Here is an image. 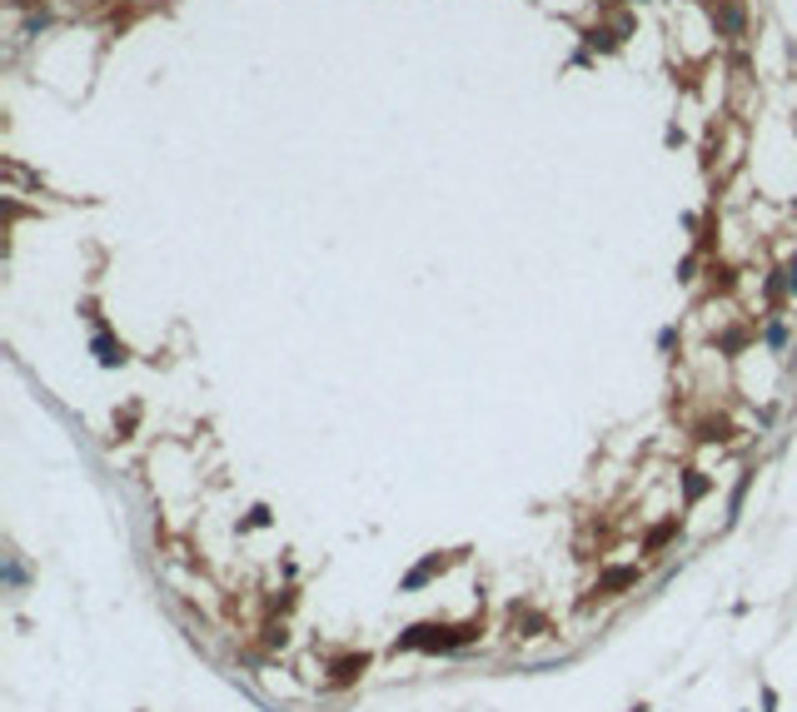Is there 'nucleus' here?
Segmentation results:
<instances>
[{
    "label": "nucleus",
    "mask_w": 797,
    "mask_h": 712,
    "mask_svg": "<svg viewBox=\"0 0 797 712\" xmlns=\"http://www.w3.org/2000/svg\"><path fill=\"white\" fill-rule=\"evenodd\" d=\"M479 638H484L479 618H469V623H409L394 638V652H459V647H474Z\"/></svg>",
    "instance_id": "nucleus-1"
},
{
    "label": "nucleus",
    "mask_w": 797,
    "mask_h": 712,
    "mask_svg": "<svg viewBox=\"0 0 797 712\" xmlns=\"http://www.w3.org/2000/svg\"><path fill=\"white\" fill-rule=\"evenodd\" d=\"M643 583V568L638 563H618V568H603L598 573V583L588 588V598H583V608H598V602H608V598H623V593H633Z\"/></svg>",
    "instance_id": "nucleus-2"
},
{
    "label": "nucleus",
    "mask_w": 797,
    "mask_h": 712,
    "mask_svg": "<svg viewBox=\"0 0 797 712\" xmlns=\"http://www.w3.org/2000/svg\"><path fill=\"white\" fill-rule=\"evenodd\" d=\"M364 673H369V652H339V657H329L324 687H329V692H344V687H354Z\"/></svg>",
    "instance_id": "nucleus-3"
},
{
    "label": "nucleus",
    "mask_w": 797,
    "mask_h": 712,
    "mask_svg": "<svg viewBox=\"0 0 797 712\" xmlns=\"http://www.w3.org/2000/svg\"><path fill=\"white\" fill-rule=\"evenodd\" d=\"M448 573V553H429V558H419L404 578H398V593H424L434 578H443Z\"/></svg>",
    "instance_id": "nucleus-4"
},
{
    "label": "nucleus",
    "mask_w": 797,
    "mask_h": 712,
    "mask_svg": "<svg viewBox=\"0 0 797 712\" xmlns=\"http://www.w3.org/2000/svg\"><path fill=\"white\" fill-rule=\"evenodd\" d=\"M90 354H95V359L105 364V369H120V364H125V344H120L115 334H105V329H100V334L90 339Z\"/></svg>",
    "instance_id": "nucleus-5"
},
{
    "label": "nucleus",
    "mask_w": 797,
    "mask_h": 712,
    "mask_svg": "<svg viewBox=\"0 0 797 712\" xmlns=\"http://www.w3.org/2000/svg\"><path fill=\"white\" fill-rule=\"evenodd\" d=\"M678 478H682V503H688V508H693V503H703L708 493H713V478H708L703 468H682Z\"/></svg>",
    "instance_id": "nucleus-6"
},
{
    "label": "nucleus",
    "mask_w": 797,
    "mask_h": 712,
    "mask_svg": "<svg viewBox=\"0 0 797 712\" xmlns=\"http://www.w3.org/2000/svg\"><path fill=\"white\" fill-rule=\"evenodd\" d=\"M713 20L723 25V35H727V40H737V35H743V6H737V0H713Z\"/></svg>",
    "instance_id": "nucleus-7"
},
{
    "label": "nucleus",
    "mask_w": 797,
    "mask_h": 712,
    "mask_svg": "<svg viewBox=\"0 0 797 712\" xmlns=\"http://www.w3.org/2000/svg\"><path fill=\"white\" fill-rule=\"evenodd\" d=\"M678 528H682L678 518H663L658 528H648V538H643V553H648V558H658V553H663V548H668V543L678 538Z\"/></svg>",
    "instance_id": "nucleus-8"
},
{
    "label": "nucleus",
    "mask_w": 797,
    "mask_h": 712,
    "mask_svg": "<svg viewBox=\"0 0 797 712\" xmlns=\"http://www.w3.org/2000/svg\"><path fill=\"white\" fill-rule=\"evenodd\" d=\"M748 483H753V468H743V478H737V488H732V499H727V523H737V513H743V499H748Z\"/></svg>",
    "instance_id": "nucleus-9"
},
{
    "label": "nucleus",
    "mask_w": 797,
    "mask_h": 712,
    "mask_svg": "<svg viewBox=\"0 0 797 712\" xmlns=\"http://www.w3.org/2000/svg\"><path fill=\"white\" fill-rule=\"evenodd\" d=\"M0 583H6L11 593H20V588H25V568H20V558H15V553L6 558V568H0Z\"/></svg>",
    "instance_id": "nucleus-10"
},
{
    "label": "nucleus",
    "mask_w": 797,
    "mask_h": 712,
    "mask_svg": "<svg viewBox=\"0 0 797 712\" xmlns=\"http://www.w3.org/2000/svg\"><path fill=\"white\" fill-rule=\"evenodd\" d=\"M269 523H274V513H269L264 503H254V508L240 518V533H254V528H269Z\"/></svg>",
    "instance_id": "nucleus-11"
},
{
    "label": "nucleus",
    "mask_w": 797,
    "mask_h": 712,
    "mask_svg": "<svg viewBox=\"0 0 797 712\" xmlns=\"http://www.w3.org/2000/svg\"><path fill=\"white\" fill-rule=\"evenodd\" d=\"M763 339H767V349H772V354H782V349H787V324H782V319H767Z\"/></svg>",
    "instance_id": "nucleus-12"
},
{
    "label": "nucleus",
    "mask_w": 797,
    "mask_h": 712,
    "mask_svg": "<svg viewBox=\"0 0 797 712\" xmlns=\"http://www.w3.org/2000/svg\"><path fill=\"white\" fill-rule=\"evenodd\" d=\"M294 598H299L294 588H279V593L269 598V618H284V613H290V608H294Z\"/></svg>",
    "instance_id": "nucleus-13"
},
{
    "label": "nucleus",
    "mask_w": 797,
    "mask_h": 712,
    "mask_svg": "<svg viewBox=\"0 0 797 712\" xmlns=\"http://www.w3.org/2000/svg\"><path fill=\"white\" fill-rule=\"evenodd\" d=\"M698 438H703V444H723V438H727V423H723V418H708V423L698 428Z\"/></svg>",
    "instance_id": "nucleus-14"
},
{
    "label": "nucleus",
    "mask_w": 797,
    "mask_h": 712,
    "mask_svg": "<svg viewBox=\"0 0 797 712\" xmlns=\"http://www.w3.org/2000/svg\"><path fill=\"white\" fill-rule=\"evenodd\" d=\"M743 344H748V334H743V329H727V334L718 339V349H727V354H737Z\"/></svg>",
    "instance_id": "nucleus-15"
},
{
    "label": "nucleus",
    "mask_w": 797,
    "mask_h": 712,
    "mask_svg": "<svg viewBox=\"0 0 797 712\" xmlns=\"http://www.w3.org/2000/svg\"><path fill=\"white\" fill-rule=\"evenodd\" d=\"M673 344H678V329H673V324H668V329H658V349H663V354H668V349H673Z\"/></svg>",
    "instance_id": "nucleus-16"
},
{
    "label": "nucleus",
    "mask_w": 797,
    "mask_h": 712,
    "mask_svg": "<svg viewBox=\"0 0 797 712\" xmlns=\"http://www.w3.org/2000/svg\"><path fill=\"white\" fill-rule=\"evenodd\" d=\"M45 25H50V15H45V11H40V15H30V20H25V35H40V30H45Z\"/></svg>",
    "instance_id": "nucleus-17"
},
{
    "label": "nucleus",
    "mask_w": 797,
    "mask_h": 712,
    "mask_svg": "<svg viewBox=\"0 0 797 712\" xmlns=\"http://www.w3.org/2000/svg\"><path fill=\"white\" fill-rule=\"evenodd\" d=\"M693 274H698V259H682V264H678V279H682V284H688Z\"/></svg>",
    "instance_id": "nucleus-18"
},
{
    "label": "nucleus",
    "mask_w": 797,
    "mask_h": 712,
    "mask_svg": "<svg viewBox=\"0 0 797 712\" xmlns=\"http://www.w3.org/2000/svg\"><path fill=\"white\" fill-rule=\"evenodd\" d=\"M782 274H787V289H792V294H797V254H792V259H787V269H782Z\"/></svg>",
    "instance_id": "nucleus-19"
}]
</instances>
